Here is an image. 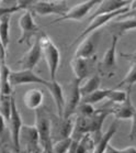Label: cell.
<instances>
[{"instance_id":"obj_1","label":"cell","mask_w":136,"mask_h":153,"mask_svg":"<svg viewBox=\"0 0 136 153\" xmlns=\"http://www.w3.org/2000/svg\"><path fill=\"white\" fill-rule=\"evenodd\" d=\"M38 39L41 42L43 56H44V59H45L47 68H49V77H51V79H56L57 72H58L60 65V51L53 42L52 39L43 31L40 33Z\"/></svg>"},{"instance_id":"obj_2","label":"cell","mask_w":136,"mask_h":153,"mask_svg":"<svg viewBox=\"0 0 136 153\" xmlns=\"http://www.w3.org/2000/svg\"><path fill=\"white\" fill-rule=\"evenodd\" d=\"M29 10L33 14L37 16H60L63 17L69 11V7L67 4L66 0H37L35 1Z\"/></svg>"},{"instance_id":"obj_3","label":"cell","mask_w":136,"mask_h":153,"mask_svg":"<svg viewBox=\"0 0 136 153\" xmlns=\"http://www.w3.org/2000/svg\"><path fill=\"white\" fill-rule=\"evenodd\" d=\"M120 36L115 34H112L111 44L105 51L104 55L102 59L98 63V73L101 75V77H112L115 74V71L118 68L116 65V46L119 42Z\"/></svg>"},{"instance_id":"obj_4","label":"cell","mask_w":136,"mask_h":153,"mask_svg":"<svg viewBox=\"0 0 136 153\" xmlns=\"http://www.w3.org/2000/svg\"><path fill=\"white\" fill-rule=\"evenodd\" d=\"M19 27L21 29V35L18 40V43H25L31 46V41L33 38H36L41 33V29L38 28L34 20V14L30 10H25L19 19Z\"/></svg>"},{"instance_id":"obj_5","label":"cell","mask_w":136,"mask_h":153,"mask_svg":"<svg viewBox=\"0 0 136 153\" xmlns=\"http://www.w3.org/2000/svg\"><path fill=\"white\" fill-rule=\"evenodd\" d=\"M81 80L75 77V79L68 85V91L65 95V108H64L63 118H71L73 115H76V110L82 100V95L80 91Z\"/></svg>"},{"instance_id":"obj_6","label":"cell","mask_w":136,"mask_h":153,"mask_svg":"<svg viewBox=\"0 0 136 153\" xmlns=\"http://www.w3.org/2000/svg\"><path fill=\"white\" fill-rule=\"evenodd\" d=\"M129 10V7H125V8L120 9V10H118V11L111 12V13L100 14V16H97V17H94V18H92V19H90V23L88 25V27L85 29L84 31L81 32V34L76 39V41L74 42V44L79 43L82 39H85L86 36H88V35L92 34L93 32L98 31L99 29L102 28V27H104L105 25H108L109 22H110L111 20H113L114 18L121 17L122 14H124L125 12H127Z\"/></svg>"},{"instance_id":"obj_7","label":"cell","mask_w":136,"mask_h":153,"mask_svg":"<svg viewBox=\"0 0 136 153\" xmlns=\"http://www.w3.org/2000/svg\"><path fill=\"white\" fill-rule=\"evenodd\" d=\"M35 126L38 130L40 141L43 149L49 144H52V119L42 107L35 110Z\"/></svg>"},{"instance_id":"obj_8","label":"cell","mask_w":136,"mask_h":153,"mask_svg":"<svg viewBox=\"0 0 136 153\" xmlns=\"http://www.w3.org/2000/svg\"><path fill=\"white\" fill-rule=\"evenodd\" d=\"M70 66H71L75 77L82 82L84 79L89 78L90 76L93 75L96 67L98 68L97 56L89 57V59L74 56V59L70 62Z\"/></svg>"},{"instance_id":"obj_9","label":"cell","mask_w":136,"mask_h":153,"mask_svg":"<svg viewBox=\"0 0 136 153\" xmlns=\"http://www.w3.org/2000/svg\"><path fill=\"white\" fill-rule=\"evenodd\" d=\"M9 127H10V137L11 143L13 146V149L17 151V153H20L21 151V140H20V134H21V129L23 126L21 115L17 107L15 99L12 96L11 99V115L9 119Z\"/></svg>"},{"instance_id":"obj_10","label":"cell","mask_w":136,"mask_h":153,"mask_svg":"<svg viewBox=\"0 0 136 153\" xmlns=\"http://www.w3.org/2000/svg\"><path fill=\"white\" fill-rule=\"evenodd\" d=\"M102 0H87L82 4H79L69 9L65 16L60 17L55 19L52 23H58V22H63V21H82L85 18L87 17L89 12H90L94 7H97Z\"/></svg>"},{"instance_id":"obj_11","label":"cell","mask_w":136,"mask_h":153,"mask_svg":"<svg viewBox=\"0 0 136 153\" xmlns=\"http://www.w3.org/2000/svg\"><path fill=\"white\" fill-rule=\"evenodd\" d=\"M20 140L24 142V149L30 153H43V148L41 146V141H40L38 130L35 125L22 126Z\"/></svg>"},{"instance_id":"obj_12","label":"cell","mask_w":136,"mask_h":153,"mask_svg":"<svg viewBox=\"0 0 136 153\" xmlns=\"http://www.w3.org/2000/svg\"><path fill=\"white\" fill-rule=\"evenodd\" d=\"M10 82L12 86H20L25 84H40L45 86L47 84V79L35 73L33 70H20V71H11Z\"/></svg>"},{"instance_id":"obj_13","label":"cell","mask_w":136,"mask_h":153,"mask_svg":"<svg viewBox=\"0 0 136 153\" xmlns=\"http://www.w3.org/2000/svg\"><path fill=\"white\" fill-rule=\"evenodd\" d=\"M43 56L41 42L38 36H36L34 40V43H32L30 49L22 59H19V64L21 65L22 70H34V67L38 64Z\"/></svg>"},{"instance_id":"obj_14","label":"cell","mask_w":136,"mask_h":153,"mask_svg":"<svg viewBox=\"0 0 136 153\" xmlns=\"http://www.w3.org/2000/svg\"><path fill=\"white\" fill-rule=\"evenodd\" d=\"M99 32L96 31L92 34L88 35L85 39H82L77 48L75 56L77 57H85V59H89V57H93L97 56V49H98V43H99Z\"/></svg>"},{"instance_id":"obj_15","label":"cell","mask_w":136,"mask_h":153,"mask_svg":"<svg viewBox=\"0 0 136 153\" xmlns=\"http://www.w3.org/2000/svg\"><path fill=\"white\" fill-rule=\"evenodd\" d=\"M131 91H132V88L129 87L127 88V97L121 104H112L111 102L112 106H110V109H111L112 115H114L115 119H118V120H127V119L132 118L136 108L133 105Z\"/></svg>"},{"instance_id":"obj_16","label":"cell","mask_w":136,"mask_h":153,"mask_svg":"<svg viewBox=\"0 0 136 153\" xmlns=\"http://www.w3.org/2000/svg\"><path fill=\"white\" fill-rule=\"evenodd\" d=\"M49 94L52 95L53 100L55 102L56 111L58 117H63L64 108H65V94H64L63 87L57 79H49L47 80V84L45 85Z\"/></svg>"},{"instance_id":"obj_17","label":"cell","mask_w":136,"mask_h":153,"mask_svg":"<svg viewBox=\"0 0 136 153\" xmlns=\"http://www.w3.org/2000/svg\"><path fill=\"white\" fill-rule=\"evenodd\" d=\"M129 0H102L101 2L96 7V11L90 16V19L104 13H111L118 11L122 8L129 7Z\"/></svg>"},{"instance_id":"obj_18","label":"cell","mask_w":136,"mask_h":153,"mask_svg":"<svg viewBox=\"0 0 136 153\" xmlns=\"http://www.w3.org/2000/svg\"><path fill=\"white\" fill-rule=\"evenodd\" d=\"M118 119H115L114 121L112 122L110 127L108 128V130L104 133H102V136L100 137V139L96 142L94 144V149L92 151V153H104L107 150V146L110 144L111 139L114 137L116 130H118Z\"/></svg>"},{"instance_id":"obj_19","label":"cell","mask_w":136,"mask_h":153,"mask_svg":"<svg viewBox=\"0 0 136 153\" xmlns=\"http://www.w3.org/2000/svg\"><path fill=\"white\" fill-rule=\"evenodd\" d=\"M11 70L6 62H0V96H12Z\"/></svg>"},{"instance_id":"obj_20","label":"cell","mask_w":136,"mask_h":153,"mask_svg":"<svg viewBox=\"0 0 136 153\" xmlns=\"http://www.w3.org/2000/svg\"><path fill=\"white\" fill-rule=\"evenodd\" d=\"M132 30H136V18L116 21V22L111 23L108 28V31L111 34H115L118 36H121L124 33L132 31Z\"/></svg>"},{"instance_id":"obj_21","label":"cell","mask_w":136,"mask_h":153,"mask_svg":"<svg viewBox=\"0 0 136 153\" xmlns=\"http://www.w3.org/2000/svg\"><path fill=\"white\" fill-rule=\"evenodd\" d=\"M43 101H44V94L40 89H30L25 93L23 97L25 107L31 110H36L38 108H41Z\"/></svg>"},{"instance_id":"obj_22","label":"cell","mask_w":136,"mask_h":153,"mask_svg":"<svg viewBox=\"0 0 136 153\" xmlns=\"http://www.w3.org/2000/svg\"><path fill=\"white\" fill-rule=\"evenodd\" d=\"M123 57H126L131 61V66L125 75V77L123 78V80L119 84V86H127V88H132L133 85L136 84V52L132 53V54H122Z\"/></svg>"},{"instance_id":"obj_23","label":"cell","mask_w":136,"mask_h":153,"mask_svg":"<svg viewBox=\"0 0 136 153\" xmlns=\"http://www.w3.org/2000/svg\"><path fill=\"white\" fill-rule=\"evenodd\" d=\"M10 21L11 13H4L0 16V40L6 49L10 42Z\"/></svg>"},{"instance_id":"obj_24","label":"cell","mask_w":136,"mask_h":153,"mask_svg":"<svg viewBox=\"0 0 136 153\" xmlns=\"http://www.w3.org/2000/svg\"><path fill=\"white\" fill-rule=\"evenodd\" d=\"M101 75L97 72L94 73L92 76H90L87 79V82L82 85H80V91L82 97L84 96H87V95L93 93L94 91H97L100 88V85H101Z\"/></svg>"},{"instance_id":"obj_25","label":"cell","mask_w":136,"mask_h":153,"mask_svg":"<svg viewBox=\"0 0 136 153\" xmlns=\"http://www.w3.org/2000/svg\"><path fill=\"white\" fill-rule=\"evenodd\" d=\"M110 91H111V88H99L97 91H94L93 93H91L87 96H84L82 101L91 105H96L102 101L103 99H107Z\"/></svg>"},{"instance_id":"obj_26","label":"cell","mask_w":136,"mask_h":153,"mask_svg":"<svg viewBox=\"0 0 136 153\" xmlns=\"http://www.w3.org/2000/svg\"><path fill=\"white\" fill-rule=\"evenodd\" d=\"M12 96H0V112L4 115L7 122L9 121L11 115V99H12Z\"/></svg>"},{"instance_id":"obj_27","label":"cell","mask_w":136,"mask_h":153,"mask_svg":"<svg viewBox=\"0 0 136 153\" xmlns=\"http://www.w3.org/2000/svg\"><path fill=\"white\" fill-rule=\"evenodd\" d=\"M73 143V138H65V139L58 140L56 142H53V151L54 153H67L70 146Z\"/></svg>"},{"instance_id":"obj_28","label":"cell","mask_w":136,"mask_h":153,"mask_svg":"<svg viewBox=\"0 0 136 153\" xmlns=\"http://www.w3.org/2000/svg\"><path fill=\"white\" fill-rule=\"evenodd\" d=\"M126 97H127V91H121V89H113L111 88V91L109 94L108 98L110 100V102L112 104H121L125 100Z\"/></svg>"},{"instance_id":"obj_29","label":"cell","mask_w":136,"mask_h":153,"mask_svg":"<svg viewBox=\"0 0 136 153\" xmlns=\"http://www.w3.org/2000/svg\"><path fill=\"white\" fill-rule=\"evenodd\" d=\"M94 111H96V109L93 108V105L88 104V102H85V101L81 100L80 105L77 108L76 115L84 116V117H91L94 114Z\"/></svg>"},{"instance_id":"obj_30","label":"cell","mask_w":136,"mask_h":153,"mask_svg":"<svg viewBox=\"0 0 136 153\" xmlns=\"http://www.w3.org/2000/svg\"><path fill=\"white\" fill-rule=\"evenodd\" d=\"M131 121H132V125H131V131H129V138L132 141H134V140H136V110L133 114Z\"/></svg>"},{"instance_id":"obj_31","label":"cell","mask_w":136,"mask_h":153,"mask_svg":"<svg viewBox=\"0 0 136 153\" xmlns=\"http://www.w3.org/2000/svg\"><path fill=\"white\" fill-rule=\"evenodd\" d=\"M6 122H7L6 118H4V115L0 112V137L2 136L4 133V131H6Z\"/></svg>"},{"instance_id":"obj_32","label":"cell","mask_w":136,"mask_h":153,"mask_svg":"<svg viewBox=\"0 0 136 153\" xmlns=\"http://www.w3.org/2000/svg\"><path fill=\"white\" fill-rule=\"evenodd\" d=\"M119 18H136V8L135 9H129L127 12H125Z\"/></svg>"},{"instance_id":"obj_33","label":"cell","mask_w":136,"mask_h":153,"mask_svg":"<svg viewBox=\"0 0 136 153\" xmlns=\"http://www.w3.org/2000/svg\"><path fill=\"white\" fill-rule=\"evenodd\" d=\"M104 153H121V149H116V148H114L113 146L109 144V146H107V150H105Z\"/></svg>"},{"instance_id":"obj_34","label":"cell","mask_w":136,"mask_h":153,"mask_svg":"<svg viewBox=\"0 0 136 153\" xmlns=\"http://www.w3.org/2000/svg\"><path fill=\"white\" fill-rule=\"evenodd\" d=\"M78 142H79V141L73 140V143H71L69 150L67 151V153H77V146H78Z\"/></svg>"},{"instance_id":"obj_35","label":"cell","mask_w":136,"mask_h":153,"mask_svg":"<svg viewBox=\"0 0 136 153\" xmlns=\"http://www.w3.org/2000/svg\"><path fill=\"white\" fill-rule=\"evenodd\" d=\"M121 153H136L135 146H127L125 149H121Z\"/></svg>"},{"instance_id":"obj_36","label":"cell","mask_w":136,"mask_h":153,"mask_svg":"<svg viewBox=\"0 0 136 153\" xmlns=\"http://www.w3.org/2000/svg\"><path fill=\"white\" fill-rule=\"evenodd\" d=\"M136 8V0H132L131 4H129V9H135Z\"/></svg>"},{"instance_id":"obj_37","label":"cell","mask_w":136,"mask_h":153,"mask_svg":"<svg viewBox=\"0 0 136 153\" xmlns=\"http://www.w3.org/2000/svg\"><path fill=\"white\" fill-rule=\"evenodd\" d=\"M0 153H12V152H10V151H9V150L6 149L4 146H2V148L0 149Z\"/></svg>"},{"instance_id":"obj_38","label":"cell","mask_w":136,"mask_h":153,"mask_svg":"<svg viewBox=\"0 0 136 153\" xmlns=\"http://www.w3.org/2000/svg\"><path fill=\"white\" fill-rule=\"evenodd\" d=\"M20 153H30L29 151H26L25 149H21V151H20Z\"/></svg>"},{"instance_id":"obj_39","label":"cell","mask_w":136,"mask_h":153,"mask_svg":"<svg viewBox=\"0 0 136 153\" xmlns=\"http://www.w3.org/2000/svg\"><path fill=\"white\" fill-rule=\"evenodd\" d=\"M2 146H2V142H1V139H0V149H1Z\"/></svg>"}]
</instances>
